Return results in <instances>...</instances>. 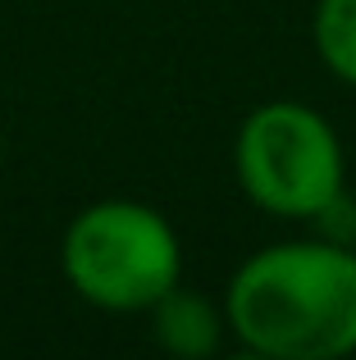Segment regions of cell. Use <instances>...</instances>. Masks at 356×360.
<instances>
[{
	"label": "cell",
	"instance_id": "5",
	"mask_svg": "<svg viewBox=\"0 0 356 360\" xmlns=\"http://www.w3.org/2000/svg\"><path fill=\"white\" fill-rule=\"evenodd\" d=\"M311 46L343 87H356V0H315Z\"/></svg>",
	"mask_w": 356,
	"mask_h": 360
},
{
	"label": "cell",
	"instance_id": "6",
	"mask_svg": "<svg viewBox=\"0 0 356 360\" xmlns=\"http://www.w3.org/2000/svg\"><path fill=\"white\" fill-rule=\"evenodd\" d=\"M315 229V238H324V242H338V246H356V196L343 187L338 196H333L329 205H324L320 214H311L306 219Z\"/></svg>",
	"mask_w": 356,
	"mask_h": 360
},
{
	"label": "cell",
	"instance_id": "3",
	"mask_svg": "<svg viewBox=\"0 0 356 360\" xmlns=\"http://www.w3.org/2000/svg\"><path fill=\"white\" fill-rule=\"evenodd\" d=\"M233 178L256 210L306 224L348 187V150L306 101H265L238 123Z\"/></svg>",
	"mask_w": 356,
	"mask_h": 360
},
{
	"label": "cell",
	"instance_id": "4",
	"mask_svg": "<svg viewBox=\"0 0 356 360\" xmlns=\"http://www.w3.org/2000/svg\"><path fill=\"white\" fill-rule=\"evenodd\" d=\"M146 315H151L155 347L178 356V360H205L224 347V338H233L224 301H210L205 292L183 288V283H174Z\"/></svg>",
	"mask_w": 356,
	"mask_h": 360
},
{
	"label": "cell",
	"instance_id": "2",
	"mask_svg": "<svg viewBox=\"0 0 356 360\" xmlns=\"http://www.w3.org/2000/svg\"><path fill=\"white\" fill-rule=\"evenodd\" d=\"M60 274L87 306L142 315L183 283V242L155 205L110 196L69 219L60 238Z\"/></svg>",
	"mask_w": 356,
	"mask_h": 360
},
{
	"label": "cell",
	"instance_id": "1",
	"mask_svg": "<svg viewBox=\"0 0 356 360\" xmlns=\"http://www.w3.org/2000/svg\"><path fill=\"white\" fill-rule=\"evenodd\" d=\"M229 333L260 360H343L356 352V246L269 242L224 288Z\"/></svg>",
	"mask_w": 356,
	"mask_h": 360
}]
</instances>
